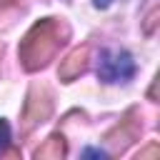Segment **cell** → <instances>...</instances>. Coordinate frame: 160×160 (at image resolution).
<instances>
[{"label":"cell","instance_id":"obj_1","mask_svg":"<svg viewBox=\"0 0 160 160\" xmlns=\"http://www.w3.org/2000/svg\"><path fill=\"white\" fill-rule=\"evenodd\" d=\"M68 35H70L68 25L58 18H42L38 22H32V28L22 35L20 48H18L22 70H28V72L42 70L58 55V50L65 45Z\"/></svg>","mask_w":160,"mask_h":160},{"label":"cell","instance_id":"obj_2","mask_svg":"<svg viewBox=\"0 0 160 160\" xmlns=\"http://www.w3.org/2000/svg\"><path fill=\"white\" fill-rule=\"evenodd\" d=\"M52 115V95L45 85H32L25 95L22 102V112H20V132L28 135L32 132V128L42 125L48 118Z\"/></svg>","mask_w":160,"mask_h":160},{"label":"cell","instance_id":"obj_3","mask_svg":"<svg viewBox=\"0 0 160 160\" xmlns=\"http://www.w3.org/2000/svg\"><path fill=\"white\" fill-rule=\"evenodd\" d=\"M140 132H142V120H140V112H138V108H130V110H125V115L105 132V145L110 148V152H115V155H120V152H125L138 138H140Z\"/></svg>","mask_w":160,"mask_h":160},{"label":"cell","instance_id":"obj_4","mask_svg":"<svg viewBox=\"0 0 160 160\" xmlns=\"http://www.w3.org/2000/svg\"><path fill=\"white\" fill-rule=\"evenodd\" d=\"M135 75V60L128 50H102L98 78L102 82H125Z\"/></svg>","mask_w":160,"mask_h":160},{"label":"cell","instance_id":"obj_5","mask_svg":"<svg viewBox=\"0 0 160 160\" xmlns=\"http://www.w3.org/2000/svg\"><path fill=\"white\" fill-rule=\"evenodd\" d=\"M88 68H90V45L82 42V45L72 48V50L65 55V60H62L60 68H58V78H60L62 82H72V80L80 78Z\"/></svg>","mask_w":160,"mask_h":160},{"label":"cell","instance_id":"obj_6","mask_svg":"<svg viewBox=\"0 0 160 160\" xmlns=\"http://www.w3.org/2000/svg\"><path fill=\"white\" fill-rule=\"evenodd\" d=\"M65 155H68V142H65L62 132H50L45 138V142L32 152L35 160H60Z\"/></svg>","mask_w":160,"mask_h":160},{"label":"cell","instance_id":"obj_7","mask_svg":"<svg viewBox=\"0 0 160 160\" xmlns=\"http://www.w3.org/2000/svg\"><path fill=\"white\" fill-rule=\"evenodd\" d=\"M20 15V0H0V28H8Z\"/></svg>","mask_w":160,"mask_h":160},{"label":"cell","instance_id":"obj_8","mask_svg":"<svg viewBox=\"0 0 160 160\" xmlns=\"http://www.w3.org/2000/svg\"><path fill=\"white\" fill-rule=\"evenodd\" d=\"M158 18H160V8H152V10L148 12V18H145V22H142V32H145V35H152V32H155V25H158Z\"/></svg>","mask_w":160,"mask_h":160},{"label":"cell","instance_id":"obj_9","mask_svg":"<svg viewBox=\"0 0 160 160\" xmlns=\"http://www.w3.org/2000/svg\"><path fill=\"white\" fill-rule=\"evenodd\" d=\"M160 155V145L155 142V140H150L140 152H138V160H145V158H158Z\"/></svg>","mask_w":160,"mask_h":160},{"label":"cell","instance_id":"obj_10","mask_svg":"<svg viewBox=\"0 0 160 160\" xmlns=\"http://www.w3.org/2000/svg\"><path fill=\"white\" fill-rule=\"evenodd\" d=\"M10 145V125L0 118V155L5 152V148Z\"/></svg>","mask_w":160,"mask_h":160},{"label":"cell","instance_id":"obj_11","mask_svg":"<svg viewBox=\"0 0 160 160\" xmlns=\"http://www.w3.org/2000/svg\"><path fill=\"white\" fill-rule=\"evenodd\" d=\"M82 155H85V158H105V152H102V150H92V148H88Z\"/></svg>","mask_w":160,"mask_h":160},{"label":"cell","instance_id":"obj_12","mask_svg":"<svg viewBox=\"0 0 160 160\" xmlns=\"http://www.w3.org/2000/svg\"><path fill=\"white\" fill-rule=\"evenodd\" d=\"M155 90H158V80H152V85H150V90H148V98H150V100H155V95H158Z\"/></svg>","mask_w":160,"mask_h":160},{"label":"cell","instance_id":"obj_13","mask_svg":"<svg viewBox=\"0 0 160 160\" xmlns=\"http://www.w3.org/2000/svg\"><path fill=\"white\" fill-rule=\"evenodd\" d=\"M110 0H95V8H108Z\"/></svg>","mask_w":160,"mask_h":160},{"label":"cell","instance_id":"obj_14","mask_svg":"<svg viewBox=\"0 0 160 160\" xmlns=\"http://www.w3.org/2000/svg\"><path fill=\"white\" fill-rule=\"evenodd\" d=\"M0 58H2V45H0Z\"/></svg>","mask_w":160,"mask_h":160}]
</instances>
